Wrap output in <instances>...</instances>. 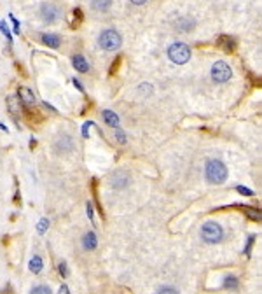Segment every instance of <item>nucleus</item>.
I'll return each mask as SVG.
<instances>
[{
    "instance_id": "f257e3e1",
    "label": "nucleus",
    "mask_w": 262,
    "mask_h": 294,
    "mask_svg": "<svg viewBox=\"0 0 262 294\" xmlns=\"http://www.w3.org/2000/svg\"><path fill=\"white\" fill-rule=\"evenodd\" d=\"M205 175L210 184H222L227 179V166L220 160H210L206 163Z\"/></svg>"
},
{
    "instance_id": "f03ea898",
    "label": "nucleus",
    "mask_w": 262,
    "mask_h": 294,
    "mask_svg": "<svg viewBox=\"0 0 262 294\" xmlns=\"http://www.w3.org/2000/svg\"><path fill=\"white\" fill-rule=\"evenodd\" d=\"M201 238L206 242V244H218V242L224 238V229L218 222L208 221L203 224L201 228Z\"/></svg>"
},
{
    "instance_id": "7ed1b4c3",
    "label": "nucleus",
    "mask_w": 262,
    "mask_h": 294,
    "mask_svg": "<svg viewBox=\"0 0 262 294\" xmlns=\"http://www.w3.org/2000/svg\"><path fill=\"white\" fill-rule=\"evenodd\" d=\"M98 44L105 51H117L122 44V39L116 30H103L98 37Z\"/></svg>"
},
{
    "instance_id": "20e7f679",
    "label": "nucleus",
    "mask_w": 262,
    "mask_h": 294,
    "mask_svg": "<svg viewBox=\"0 0 262 294\" xmlns=\"http://www.w3.org/2000/svg\"><path fill=\"white\" fill-rule=\"evenodd\" d=\"M168 56L177 65H184L190 60V49L184 42H175V44L168 47Z\"/></svg>"
},
{
    "instance_id": "39448f33",
    "label": "nucleus",
    "mask_w": 262,
    "mask_h": 294,
    "mask_svg": "<svg viewBox=\"0 0 262 294\" xmlns=\"http://www.w3.org/2000/svg\"><path fill=\"white\" fill-rule=\"evenodd\" d=\"M233 75V70L231 67L227 65L225 62H217L213 63L212 67V79L215 82H227Z\"/></svg>"
},
{
    "instance_id": "423d86ee",
    "label": "nucleus",
    "mask_w": 262,
    "mask_h": 294,
    "mask_svg": "<svg viewBox=\"0 0 262 294\" xmlns=\"http://www.w3.org/2000/svg\"><path fill=\"white\" fill-rule=\"evenodd\" d=\"M41 16L46 23H54L59 18V9L54 4H42L41 7Z\"/></svg>"
},
{
    "instance_id": "0eeeda50",
    "label": "nucleus",
    "mask_w": 262,
    "mask_h": 294,
    "mask_svg": "<svg viewBox=\"0 0 262 294\" xmlns=\"http://www.w3.org/2000/svg\"><path fill=\"white\" fill-rule=\"evenodd\" d=\"M54 147H56V153L59 154H69L74 151V138L70 137V135H61V137L56 140V144H54Z\"/></svg>"
},
{
    "instance_id": "6e6552de",
    "label": "nucleus",
    "mask_w": 262,
    "mask_h": 294,
    "mask_svg": "<svg viewBox=\"0 0 262 294\" xmlns=\"http://www.w3.org/2000/svg\"><path fill=\"white\" fill-rule=\"evenodd\" d=\"M110 184L116 189H124L126 186H129V175L126 172H114L112 177H110Z\"/></svg>"
},
{
    "instance_id": "1a4fd4ad",
    "label": "nucleus",
    "mask_w": 262,
    "mask_h": 294,
    "mask_svg": "<svg viewBox=\"0 0 262 294\" xmlns=\"http://www.w3.org/2000/svg\"><path fill=\"white\" fill-rule=\"evenodd\" d=\"M18 98L21 100V103H25V105H35V95L31 93L30 88H25V86H19L18 88Z\"/></svg>"
},
{
    "instance_id": "9d476101",
    "label": "nucleus",
    "mask_w": 262,
    "mask_h": 294,
    "mask_svg": "<svg viewBox=\"0 0 262 294\" xmlns=\"http://www.w3.org/2000/svg\"><path fill=\"white\" fill-rule=\"evenodd\" d=\"M7 109L13 116L19 117L21 116V110H23V105H21V100L18 97H9L7 98Z\"/></svg>"
},
{
    "instance_id": "9b49d317",
    "label": "nucleus",
    "mask_w": 262,
    "mask_h": 294,
    "mask_svg": "<svg viewBox=\"0 0 262 294\" xmlns=\"http://www.w3.org/2000/svg\"><path fill=\"white\" fill-rule=\"evenodd\" d=\"M217 46H220L225 53H233L234 47H236V42H234L231 37H227V35H220V37L217 39Z\"/></svg>"
},
{
    "instance_id": "f8f14e48",
    "label": "nucleus",
    "mask_w": 262,
    "mask_h": 294,
    "mask_svg": "<svg viewBox=\"0 0 262 294\" xmlns=\"http://www.w3.org/2000/svg\"><path fill=\"white\" fill-rule=\"evenodd\" d=\"M72 63H74V67H75L77 72L86 74L87 70H89V63H87V60L82 56V54H75V56L72 58Z\"/></svg>"
},
{
    "instance_id": "ddd939ff",
    "label": "nucleus",
    "mask_w": 262,
    "mask_h": 294,
    "mask_svg": "<svg viewBox=\"0 0 262 294\" xmlns=\"http://www.w3.org/2000/svg\"><path fill=\"white\" fill-rule=\"evenodd\" d=\"M102 116L109 126H112V128H119V116L114 112V110H103Z\"/></svg>"
},
{
    "instance_id": "4468645a",
    "label": "nucleus",
    "mask_w": 262,
    "mask_h": 294,
    "mask_svg": "<svg viewBox=\"0 0 262 294\" xmlns=\"http://www.w3.org/2000/svg\"><path fill=\"white\" fill-rule=\"evenodd\" d=\"M82 245H84L86 250H94L98 245V240H96V235L94 233H86L84 238H82Z\"/></svg>"
},
{
    "instance_id": "2eb2a0df",
    "label": "nucleus",
    "mask_w": 262,
    "mask_h": 294,
    "mask_svg": "<svg viewBox=\"0 0 262 294\" xmlns=\"http://www.w3.org/2000/svg\"><path fill=\"white\" fill-rule=\"evenodd\" d=\"M42 42L46 46H49V47H59V44H61V39L58 37V35H54V34H44L42 35Z\"/></svg>"
},
{
    "instance_id": "dca6fc26",
    "label": "nucleus",
    "mask_w": 262,
    "mask_h": 294,
    "mask_svg": "<svg viewBox=\"0 0 262 294\" xmlns=\"http://www.w3.org/2000/svg\"><path fill=\"white\" fill-rule=\"evenodd\" d=\"M112 6V0H91V7L98 13H105Z\"/></svg>"
},
{
    "instance_id": "f3484780",
    "label": "nucleus",
    "mask_w": 262,
    "mask_h": 294,
    "mask_svg": "<svg viewBox=\"0 0 262 294\" xmlns=\"http://www.w3.org/2000/svg\"><path fill=\"white\" fill-rule=\"evenodd\" d=\"M30 272L31 273H41L42 272V259H41V256H34V257H31Z\"/></svg>"
},
{
    "instance_id": "a211bd4d",
    "label": "nucleus",
    "mask_w": 262,
    "mask_h": 294,
    "mask_svg": "<svg viewBox=\"0 0 262 294\" xmlns=\"http://www.w3.org/2000/svg\"><path fill=\"white\" fill-rule=\"evenodd\" d=\"M177 28L180 32H189L194 28V21H189V19H180V21L177 23Z\"/></svg>"
},
{
    "instance_id": "6ab92c4d",
    "label": "nucleus",
    "mask_w": 262,
    "mask_h": 294,
    "mask_svg": "<svg viewBox=\"0 0 262 294\" xmlns=\"http://www.w3.org/2000/svg\"><path fill=\"white\" fill-rule=\"evenodd\" d=\"M243 212L247 214L250 219H253V221H260V212H259V210L252 209V207H243Z\"/></svg>"
},
{
    "instance_id": "aec40b11",
    "label": "nucleus",
    "mask_w": 262,
    "mask_h": 294,
    "mask_svg": "<svg viewBox=\"0 0 262 294\" xmlns=\"http://www.w3.org/2000/svg\"><path fill=\"white\" fill-rule=\"evenodd\" d=\"M224 287L225 289H238V279L236 277H225Z\"/></svg>"
},
{
    "instance_id": "412c9836",
    "label": "nucleus",
    "mask_w": 262,
    "mask_h": 294,
    "mask_svg": "<svg viewBox=\"0 0 262 294\" xmlns=\"http://www.w3.org/2000/svg\"><path fill=\"white\" fill-rule=\"evenodd\" d=\"M30 294H53V292H51V289L47 285H37V287L31 289Z\"/></svg>"
},
{
    "instance_id": "4be33fe9",
    "label": "nucleus",
    "mask_w": 262,
    "mask_h": 294,
    "mask_svg": "<svg viewBox=\"0 0 262 294\" xmlns=\"http://www.w3.org/2000/svg\"><path fill=\"white\" fill-rule=\"evenodd\" d=\"M157 294H178V291H177V289L168 287V285H166V287H161V289H159V292H157Z\"/></svg>"
},
{
    "instance_id": "5701e85b",
    "label": "nucleus",
    "mask_w": 262,
    "mask_h": 294,
    "mask_svg": "<svg viewBox=\"0 0 262 294\" xmlns=\"http://www.w3.org/2000/svg\"><path fill=\"white\" fill-rule=\"evenodd\" d=\"M116 138L119 142H121V144H126V135H124V132H122V130H116Z\"/></svg>"
},
{
    "instance_id": "b1692460",
    "label": "nucleus",
    "mask_w": 262,
    "mask_h": 294,
    "mask_svg": "<svg viewBox=\"0 0 262 294\" xmlns=\"http://www.w3.org/2000/svg\"><path fill=\"white\" fill-rule=\"evenodd\" d=\"M47 226H49V221L47 219H42L41 224H39V233H44L47 229Z\"/></svg>"
},
{
    "instance_id": "393cba45",
    "label": "nucleus",
    "mask_w": 262,
    "mask_h": 294,
    "mask_svg": "<svg viewBox=\"0 0 262 294\" xmlns=\"http://www.w3.org/2000/svg\"><path fill=\"white\" fill-rule=\"evenodd\" d=\"M253 242H255V237H250L248 238V244H247V249H245V254H247V256H250V250H252Z\"/></svg>"
},
{
    "instance_id": "a878e982",
    "label": "nucleus",
    "mask_w": 262,
    "mask_h": 294,
    "mask_svg": "<svg viewBox=\"0 0 262 294\" xmlns=\"http://www.w3.org/2000/svg\"><path fill=\"white\" fill-rule=\"evenodd\" d=\"M140 91H142V93L150 95V93H152V86H150V84H142V86H140Z\"/></svg>"
},
{
    "instance_id": "bb28decb",
    "label": "nucleus",
    "mask_w": 262,
    "mask_h": 294,
    "mask_svg": "<svg viewBox=\"0 0 262 294\" xmlns=\"http://www.w3.org/2000/svg\"><path fill=\"white\" fill-rule=\"evenodd\" d=\"M238 191H240L241 194H247V196H252L253 194V191H250V189H247V188H243V186H238Z\"/></svg>"
},
{
    "instance_id": "cd10ccee",
    "label": "nucleus",
    "mask_w": 262,
    "mask_h": 294,
    "mask_svg": "<svg viewBox=\"0 0 262 294\" xmlns=\"http://www.w3.org/2000/svg\"><path fill=\"white\" fill-rule=\"evenodd\" d=\"M67 273H69V272H67V264L65 263H59V275L67 277Z\"/></svg>"
},
{
    "instance_id": "c85d7f7f",
    "label": "nucleus",
    "mask_w": 262,
    "mask_h": 294,
    "mask_svg": "<svg viewBox=\"0 0 262 294\" xmlns=\"http://www.w3.org/2000/svg\"><path fill=\"white\" fill-rule=\"evenodd\" d=\"M119 65H121V58H116V62H114L112 69H110V74H114V72H116V70L119 69Z\"/></svg>"
},
{
    "instance_id": "c756f323",
    "label": "nucleus",
    "mask_w": 262,
    "mask_h": 294,
    "mask_svg": "<svg viewBox=\"0 0 262 294\" xmlns=\"http://www.w3.org/2000/svg\"><path fill=\"white\" fill-rule=\"evenodd\" d=\"M87 216H89V219L93 221V207H91V203H87Z\"/></svg>"
},
{
    "instance_id": "7c9ffc66",
    "label": "nucleus",
    "mask_w": 262,
    "mask_h": 294,
    "mask_svg": "<svg viewBox=\"0 0 262 294\" xmlns=\"http://www.w3.org/2000/svg\"><path fill=\"white\" fill-rule=\"evenodd\" d=\"M58 294H70V291H69V287H67V285H61Z\"/></svg>"
},
{
    "instance_id": "2f4dec72",
    "label": "nucleus",
    "mask_w": 262,
    "mask_h": 294,
    "mask_svg": "<svg viewBox=\"0 0 262 294\" xmlns=\"http://www.w3.org/2000/svg\"><path fill=\"white\" fill-rule=\"evenodd\" d=\"M133 4H137V6H142V4H145L147 0H131Z\"/></svg>"
}]
</instances>
